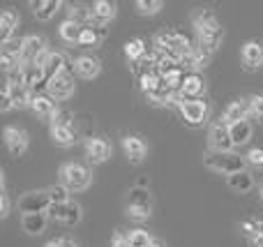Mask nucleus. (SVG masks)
I'll return each instance as SVG.
<instances>
[{"instance_id":"f257e3e1","label":"nucleus","mask_w":263,"mask_h":247,"mask_svg":"<svg viewBox=\"0 0 263 247\" xmlns=\"http://www.w3.org/2000/svg\"><path fill=\"white\" fill-rule=\"evenodd\" d=\"M192 23H194V32H196V46L203 53L213 55L222 46L224 40V28L217 21L215 12L213 9H196L192 14Z\"/></svg>"},{"instance_id":"f03ea898","label":"nucleus","mask_w":263,"mask_h":247,"mask_svg":"<svg viewBox=\"0 0 263 247\" xmlns=\"http://www.w3.org/2000/svg\"><path fill=\"white\" fill-rule=\"evenodd\" d=\"M203 166L210 169L213 174L219 176H233L240 174V171H247V157L238 155V153H213L208 150L203 157Z\"/></svg>"},{"instance_id":"7ed1b4c3","label":"nucleus","mask_w":263,"mask_h":247,"mask_svg":"<svg viewBox=\"0 0 263 247\" xmlns=\"http://www.w3.org/2000/svg\"><path fill=\"white\" fill-rule=\"evenodd\" d=\"M192 44L182 32H176V30H166V32H159L155 37V51L162 53L164 58H171L176 63H180L187 53H190Z\"/></svg>"},{"instance_id":"20e7f679","label":"nucleus","mask_w":263,"mask_h":247,"mask_svg":"<svg viewBox=\"0 0 263 247\" xmlns=\"http://www.w3.org/2000/svg\"><path fill=\"white\" fill-rule=\"evenodd\" d=\"M60 183L69 189V192H86L92 185V174L88 166L79 164V162H67V164L60 166L58 171Z\"/></svg>"},{"instance_id":"39448f33","label":"nucleus","mask_w":263,"mask_h":247,"mask_svg":"<svg viewBox=\"0 0 263 247\" xmlns=\"http://www.w3.org/2000/svg\"><path fill=\"white\" fill-rule=\"evenodd\" d=\"M16 208L23 213V215H37V213H49L51 208V199L46 189H32V192H26L21 199L16 201Z\"/></svg>"},{"instance_id":"423d86ee","label":"nucleus","mask_w":263,"mask_h":247,"mask_svg":"<svg viewBox=\"0 0 263 247\" xmlns=\"http://www.w3.org/2000/svg\"><path fill=\"white\" fill-rule=\"evenodd\" d=\"M178 109H180V116L187 125L192 127H199L208 120L210 116V106L205 104L203 100H180L178 102Z\"/></svg>"},{"instance_id":"0eeeda50","label":"nucleus","mask_w":263,"mask_h":247,"mask_svg":"<svg viewBox=\"0 0 263 247\" xmlns=\"http://www.w3.org/2000/svg\"><path fill=\"white\" fill-rule=\"evenodd\" d=\"M208 148L213 153H233V139L231 132H229V125L217 120V123L210 125L208 129Z\"/></svg>"},{"instance_id":"6e6552de","label":"nucleus","mask_w":263,"mask_h":247,"mask_svg":"<svg viewBox=\"0 0 263 247\" xmlns=\"http://www.w3.org/2000/svg\"><path fill=\"white\" fill-rule=\"evenodd\" d=\"M74 90H77V83H74V77L69 72L58 74V77L46 81V92H49V97H53L55 102L69 100V97L74 95Z\"/></svg>"},{"instance_id":"1a4fd4ad","label":"nucleus","mask_w":263,"mask_h":247,"mask_svg":"<svg viewBox=\"0 0 263 247\" xmlns=\"http://www.w3.org/2000/svg\"><path fill=\"white\" fill-rule=\"evenodd\" d=\"M46 215L51 220L63 222L65 226H77L83 220V208H81V203L69 201V203H60V206H51Z\"/></svg>"},{"instance_id":"9d476101","label":"nucleus","mask_w":263,"mask_h":247,"mask_svg":"<svg viewBox=\"0 0 263 247\" xmlns=\"http://www.w3.org/2000/svg\"><path fill=\"white\" fill-rule=\"evenodd\" d=\"M3 139H5V146H7L9 155H14V157H21L28 150V143H30L26 129L14 127V125H7L3 129Z\"/></svg>"},{"instance_id":"9b49d317","label":"nucleus","mask_w":263,"mask_h":247,"mask_svg":"<svg viewBox=\"0 0 263 247\" xmlns=\"http://www.w3.org/2000/svg\"><path fill=\"white\" fill-rule=\"evenodd\" d=\"M240 60H242V67H245L247 72L261 69L263 67V42H259V40L245 42L240 49Z\"/></svg>"},{"instance_id":"f8f14e48","label":"nucleus","mask_w":263,"mask_h":247,"mask_svg":"<svg viewBox=\"0 0 263 247\" xmlns=\"http://www.w3.org/2000/svg\"><path fill=\"white\" fill-rule=\"evenodd\" d=\"M114 148L106 139H100V137H90L86 139V157L90 164H104L106 160L111 157Z\"/></svg>"},{"instance_id":"ddd939ff","label":"nucleus","mask_w":263,"mask_h":247,"mask_svg":"<svg viewBox=\"0 0 263 247\" xmlns=\"http://www.w3.org/2000/svg\"><path fill=\"white\" fill-rule=\"evenodd\" d=\"M240 120H250V97L247 100L240 97V100L229 102V106L222 113V123H227V125L240 123Z\"/></svg>"},{"instance_id":"4468645a","label":"nucleus","mask_w":263,"mask_h":247,"mask_svg":"<svg viewBox=\"0 0 263 247\" xmlns=\"http://www.w3.org/2000/svg\"><path fill=\"white\" fill-rule=\"evenodd\" d=\"M123 150L132 164H141V162L145 160V155H148L145 141L141 137H134V134H127V137L123 139Z\"/></svg>"},{"instance_id":"2eb2a0df","label":"nucleus","mask_w":263,"mask_h":247,"mask_svg":"<svg viewBox=\"0 0 263 247\" xmlns=\"http://www.w3.org/2000/svg\"><path fill=\"white\" fill-rule=\"evenodd\" d=\"M74 72L81 79H86V81L97 79L102 72V60L95 58V55H79V58L74 60Z\"/></svg>"},{"instance_id":"dca6fc26","label":"nucleus","mask_w":263,"mask_h":247,"mask_svg":"<svg viewBox=\"0 0 263 247\" xmlns=\"http://www.w3.org/2000/svg\"><path fill=\"white\" fill-rule=\"evenodd\" d=\"M205 92V79L201 74H187L178 97L180 100H201Z\"/></svg>"},{"instance_id":"f3484780","label":"nucleus","mask_w":263,"mask_h":247,"mask_svg":"<svg viewBox=\"0 0 263 247\" xmlns=\"http://www.w3.org/2000/svg\"><path fill=\"white\" fill-rule=\"evenodd\" d=\"M208 63H210V55H208V53H203V51H201L199 46H192L190 53H187L178 65H180L182 69H187L190 74H199L201 69L208 67Z\"/></svg>"},{"instance_id":"a211bd4d","label":"nucleus","mask_w":263,"mask_h":247,"mask_svg":"<svg viewBox=\"0 0 263 247\" xmlns=\"http://www.w3.org/2000/svg\"><path fill=\"white\" fill-rule=\"evenodd\" d=\"M46 49H49V46H46V37H42V35L23 37V53H21L23 65H30L32 60H35L37 55H40L42 51H46Z\"/></svg>"},{"instance_id":"6ab92c4d","label":"nucleus","mask_w":263,"mask_h":247,"mask_svg":"<svg viewBox=\"0 0 263 247\" xmlns=\"http://www.w3.org/2000/svg\"><path fill=\"white\" fill-rule=\"evenodd\" d=\"M18 21H21V16H18L14 9H5V12L0 14V44H7V42L14 40Z\"/></svg>"},{"instance_id":"aec40b11","label":"nucleus","mask_w":263,"mask_h":247,"mask_svg":"<svg viewBox=\"0 0 263 247\" xmlns=\"http://www.w3.org/2000/svg\"><path fill=\"white\" fill-rule=\"evenodd\" d=\"M30 7H32V14H35L37 21H51V18L60 12L63 3H60V0H32Z\"/></svg>"},{"instance_id":"412c9836","label":"nucleus","mask_w":263,"mask_h":247,"mask_svg":"<svg viewBox=\"0 0 263 247\" xmlns=\"http://www.w3.org/2000/svg\"><path fill=\"white\" fill-rule=\"evenodd\" d=\"M90 9H92V16H95L97 26H106V23L114 21L116 14H118V5L111 3V0H97Z\"/></svg>"},{"instance_id":"4be33fe9","label":"nucleus","mask_w":263,"mask_h":247,"mask_svg":"<svg viewBox=\"0 0 263 247\" xmlns=\"http://www.w3.org/2000/svg\"><path fill=\"white\" fill-rule=\"evenodd\" d=\"M49 224V215L44 213H37V215H21V229L28 236H42L46 231Z\"/></svg>"},{"instance_id":"5701e85b","label":"nucleus","mask_w":263,"mask_h":247,"mask_svg":"<svg viewBox=\"0 0 263 247\" xmlns=\"http://www.w3.org/2000/svg\"><path fill=\"white\" fill-rule=\"evenodd\" d=\"M32 113L40 116V118H53L58 113V106H55V100L49 95H35L32 97V104H30Z\"/></svg>"},{"instance_id":"b1692460","label":"nucleus","mask_w":263,"mask_h":247,"mask_svg":"<svg viewBox=\"0 0 263 247\" xmlns=\"http://www.w3.org/2000/svg\"><path fill=\"white\" fill-rule=\"evenodd\" d=\"M69 65H74V63H69V58H67V53H63V51H53L51 53V58H49V65H46V81L49 79H53V77H58V74H65V72H69Z\"/></svg>"},{"instance_id":"393cba45","label":"nucleus","mask_w":263,"mask_h":247,"mask_svg":"<svg viewBox=\"0 0 263 247\" xmlns=\"http://www.w3.org/2000/svg\"><path fill=\"white\" fill-rule=\"evenodd\" d=\"M227 185L231 192L236 194H247L254 189V176L250 174V171H240V174H233L227 178Z\"/></svg>"},{"instance_id":"a878e982","label":"nucleus","mask_w":263,"mask_h":247,"mask_svg":"<svg viewBox=\"0 0 263 247\" xmlns=\"http://www.w3.org/2000/svg\"><path fill=\"white\" fill-rule=\"evenodd\" d=\"M229 132H231V139H233V146L240 148V146H247L254 134V127H252L250 120H240V123H233L229 125Z\"/></svg>"},{"instance_id":"bb28decb","label":"nucleus","mask_w":263,"mask_h":247,"mask_svg":"<svg viewBox=\"0 0 263 247\" xmlns=\"http://www.w3.org/2000/svg\"><path fill=\"white\" fill-rule=\"evenodd\" d=\"M104 35H106V26H97V23H92V26L83 28L81 40H79V46H81V49H90V46H97L102 40H104Z\"/></svg>"},{"instance_id":"cd10ccee","label":"nucleus","mask_w":263,"mask_h":247,"mask_svg":"<svg viewBox=\"0 0 263 247\" xmlns=\"http://www.w3.org/2000/svg\"><path fill=\"white\" fill-rule=\"evenodd\" d=\"M125 55H127L132 63H141V60H145L150 55L148 44H145L141 37H134V40H129L127 44H125Z\"/></svg>"},{"instance_id":"c85d7f7f","label":"nucleus","mask_w":263,"mask_h":247,"mask_svg":"<svg viewBox=\"0 0 263 247\" xmlns=\"http://www.w3.org/2000/svg\"><path fill=\"white\" fill-rule=\"evenodd\" d=\"M81 32H83V28L79 26V23H74V21H63L58 26V35H60V40L65 42V44H77L79 46V40H81Z\"/></svg>"},{"instance_id":"c756f323","label":"nucleus","mask_w":263,"mask_h":247,"mask_svg":"<svg viewBox=\"0 0 263 247\" xmlns=\"http://www.w3.org/2000/svg\"><path fill=\"white\" fill-rule=\"evenodd\" d=\"M69 21H74V23H79L81 28H88V26H92L95 23V16H92V9H88V7H83V5H69Z\"/></svg>"},{"instance_id":"7c9ffc66","label":"nucleus","mask_w":263,"mask_h":247,"mask_svg":"<svg viewBox=\"0 0 263 247\" xmlns=\"http://www.w3.org/2000/svg\"><path fill=\"white\" fill-rule=\"evenodd\" d=\"M9 88H12V102H14V109H30L32 104V90H28V88L23 86H16V83L7 81Z\"/></svg>"},{"instance_id":"2f4dec72","label":"nucleus","mask_w":263,"mask_h":247,"mask_svg":"<svg viewBox=\"0 0 263 247\" xmlns=\"http://www.w3.org/2000/svg\"><path fill=\"white\" fill-rule=\"evenodd\" d=\"M51 139H53L55 146L69 148L77 143V129L74 127H55V129H51Z\"/></svg>"},{"instance_id":"473e14b6","label":"nucleus","mask_w":263,"mask_h":247,"mask_svg":"<svg viewBox=\"0 0 263 247\" xmlns=\"http://www.w3.org/2000/svg\"><path fill=\"white\" fill-rule=\"evenodd\" d=\"M240 231H242V236H247L250 240L261 238L263 236V217H247V220H242Z\"/></svg>"},{"instance_id":"72a5a7b5","label":"nucleus","mask_w":263,"mask_h":247,"mask_svg":"<svg viewBox=\"0 0 263 247\" xmlns=\"http://www.w3.org/2000/svg\"><path fill=\"white\" fill-rule=\"evenodd\" d=\"M127 206H132V208H153L150 192H148V189H141V187H132L129 189Z\"/></svg>"},{"instance_id":"f704fd0d","label":"nucleus","mask_w":263,"mask_h":247,"mask_svg":"<svg viewBox=\"0 0 263 247\" xmlns=\"http://www.w3.org/2000/svg\"><path fill=\"white\" fill-rule=\"evenodd\" d=\"M134 7L141 16H155V14H159L164 9V3L162 0H136Z\"/></svg>"},{"instance_id":"c9c22d12","label":"nucleus","mask_w":263,"mask_h":247,"mask_svg":"<svg viewBox=\"0 0 263 247\" xmlns=\"http://www.w3.org/2000/svg\"><path fill=\"white\" fill-rule=\"evenodd\" d=\"M46 192H49L51 206H60V203H69V201H72V199H69V189L65 187L63 183H58V185H51V187H46Z\"/></svg>"},{"instance_id":"e433bc0d","label":"nucleus","mask_w":263,"mask_h":247,"mask_svg":"<svg viewBox=\"0 0 263 247\" xmlns=\"http://www.w3.org/2000/svg\"><path fill=\"white\" fill-rule=\"evenodd\" d=\"M127 238H129V245H132V247H150V243L155 240L145 229H134V231H129Z\"/></svg>"},{"instance_id":"4c0bfd02","label":"nucleus","mask_w":263,"mask_h":247,"mask_svg":"<svg viewBox=\"0 0 263 247\" xmlns=\"http://www.w3.org/2000/svg\"><path fill=\"white\" fill-rule=\"evenodd\" d=\"M74 113L72 111H65V109H58V113L53 116V118L49 120V125H51V129H55V127H74Z\"/></svg>"},{"instance_id":"58836bf2","label":"nucleus","mask_w":263,"mask_h":247,"mask_svg":"<svg viewBox=\"0 0 263 247\" xmlns=\"http://www.w3.org/2000/svg\"><path fill=\"white\" fill-rule=\"evenodd\" d=\"M250 118L254 120V123L263 125V95L250 97Z\"/></svg>"},{"instance_id":"ea45409f","label":"nucleus","mask_w":263,"mask_h":247,"mask_svg":"<svg viewBox=\"0 0 263 247\" xmlns=\"http://www.w3.org/2000/svg\"><path fill=\"white\" fill-rule=\"evenodd\" d=\"M14 109V102H12V88H9V83L5 81L3 86V100H0V111L3 113H7V111Z\"/></svg>"},{"instance_id":"a19ab883","label":"nucleus","mask_w":263,"mask_h":247,"mask_svg":"<svg viewBox=\"0 0 263 247\" xmlns=\"http://www.w3.org/2000/svg\"><path fill=\"white\" fill-rule=\"evenodd\" d=\"M127 215L136 222H145V220H150V215H153V208H132V206H127Z\"/></svg>"},{"instance_id":"79ce46f5","label":"nucleus","mask_w":263,"mask_h":247,"mask_svg":"<svg viewBox=\"0 0 263 247\" xmlns=\"http://www.w3.org/2000/svg\"><path fill=\"white\" fill-rule=\"evenodd\" d=\"M245 157H247V164H250V166L263 169V148H252Z\"/></svg>"},{"instance_id":"37998d69","label":"nucleus","mask_w":263,"mask_h":247,"mask_svg":"<svg viewBox=\"0 0 263 247\" xmlns=\"http://www.w3.org/2000/svg\"><path fill=\"white\" fill-rule=\"evenodd\" d=\"M9 194H7V189H3V194H0V217L3 220H7L9 217Z\"/></svg>"},{"instance_id":"c03bdc74","label":"nucleus","mask_w":263,"mask_h":247,"mask_svg":"<svg viewBox=\"0 0 263 247\" xmlns=\"http://www.w3.org/2000/svg\"><path fill=\"white\" fill-rule=\"evenodd\" d=\"M111 247H132V245H129V238L123 234V231H116V234H114V243H111Z\"/></svg>"},{"instance_id":"a18cd8bd","label":"nucleus","mask_w":263,"mask_h":247,"mask_svg":"<svg viewBox=\"0 0 263 247\" xmlns=\"http://www.w3.org/2000/svg\"><path fill=\"white\" fill-rule=\"evenodd\" d=\"M44 247H77V245H74L72 238H53V240H49Z\"/></svg>"},{"instance_id":"49530a36","label":"nucleus","mask_w":263,"mask_h":247,"mask_svg":"<svg viewBox=\"0 0 263 247\" xmlns=\"http://www.w3.org/2000/svg\"><path fill=\"white\" fill-rule=\"evenodd\" d=\"M250 247H263V236H261V238H254V240H250Z\"/></svg>"},{"instance_id":"de8ad7c7","label":"nucleus","mask_w":263,"mask_h":247,"mask_svg":"<svg viewBox=\"0 0 263 247\" xmlns=\"http://www.w3.org/2000/svg\"><path fill=\"white\" fill-rule=\"evenodd\" d=\"M150 247H164V243H162V240H157V238H155L153 243H150Z\"/></svg>"},{"instance_id":"09e8293b","label":"nucleus","mask_w":263,"mask_h":247,"mask_svg":"<svg viewBox=\"0 0 263 247\" xmlns=\"http://www.w3.org/2000/svg\"><path fill=\"white\" fill-rule=\"evenodd\" d=\"M259 197H261V201H263V185H261V189H259Z\"/></svg>"}]
</instances>
